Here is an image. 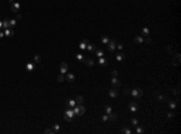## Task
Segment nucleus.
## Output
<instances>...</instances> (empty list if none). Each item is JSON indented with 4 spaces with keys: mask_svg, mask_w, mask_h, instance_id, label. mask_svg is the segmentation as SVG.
Wrapping results in <instances>:
<instances>
[{
    "mask_svg": "<svg viewBox=\"0 0 181 134\" xmlns=\"http://www.w3.org/2000/svg\"><path fill=\"white\" fill-rule=\"evenodd\" d=\"M72 110H74L75 116H82V115L86 112V107H85L82 104H76V105L72 107Z\"/></svg>",
    "mask_w": 181,
    "mask_h": 134,
    "instance_id": "f257e3e1",
    "label": "nucleus"
},
{
    "mask_svg": "<svg viewBox=\"0 0 181 134\" xmlns=\"http://www.w3.org/2000/svg\"><path fill=\"white\" fill-rule=\"evenodd\" d=\"M74 117H75L74 110H72L71 107H68V109L65 110V112H64V120H65L67 122H71Z\"/></svg>",
    "mask_w": 181,
    "mask_h": 134,
    "instance_id": "f03ea898",
    "label": "nucleus"
},
{
    "mask_svg": "<svg viewBox=\"0 0 181 134\" xmlns=\"http://www.w3.org/2000/svg\"><path fill=\"white\" fill-rule=\"evenodd\" d=\"M143 89H140V88H133V89H130V94H132V97H134V98H137V99H139V98H141L143 97Z\"/></svg>",
    "mask_w": 181,
    "mask_h": 134,
    "instance_id": "7ed1b4c3",
    "label": "nucleus"
},
{
    "mask_svg": "<svg viewBox=\"0 0 181 134\" xmlns=\"http://www.w3.org/2000/svg\"><path fill=\"white\" fill-rule=\"evenodd\" d=\"M116 41L115 40H110L109 41V44H108V51L109 52H113L115 50H116Z\"/></svg>",
    "mask_w": 181,
    "mask_h": 134,
    "instance_id": "20e7f679",
    "label": "nucleus"
},
{
    "mask_svg": "<svg viewBox=\"0 0 181 134\" xmlns=\"http://www.w3.org/2000/svg\"><path fill=\"white\" fill-rule=\"evenodd\" d=\"M89 42V40L88 39H82V41L78 44V48L80 50H82V51H85L86 50V47H87V44Z\"/></svg>",
    "mask_w": 181,
    "mask_h": 134,
    "instance_id": "39448f33",
    "label": "nucleus"
},
{
    "mask_svg": "<svg viewBox=\"0 0 181 134\" xmlns=\"http://www.w3.org/2000/svg\"><path fill=\"white\" fill-rule=\"evenodd\" d=\"M19 7H21V4L17 2V1H13V2L11 4V11H12V12H17V11L19 10Z\"/></svg>",
    "mask_w": 181,
    "mask_h": 134,
    "instance_id": "423d86ee",
    "label": "nucleus"
},
{
    "mask_svg": "<svg viewBox=\"0 0 181 134\" xmlns=\"http://www.w3.org/2000/svg\"><path fill=\"white\" fill-rule=\"evenodd\" d=\"M68 69H69V67H68V64L65 63V62H63L62 64H60V68H59V70H60V74H67L68 72Z\"/></svg>",
    "mask_w": 181,
    "mask_h": 134,
    "instance_id": "0eeeda50",
    "label": "nucleus"
},
{
    "mask_svg": "<svg viewBox=\"0 0 181 134\" xmlns=\"http://www.w3.org/2000/svg\"><path fill=\"white\" fill-rule=\"evenodd\" d=\"M138 109H139V105H138L137 103H134V101H130V103H129V110H130L132 112L138 111Z\"/></svg>",
    "mask_w": 181,
    "mask_h": 134,
    "instance_id": "6e6552de",
    "label": "nucleus"
},
{
    "mask_svg": "<svg viewBox=\"0 0 181 134\" xmlns=\"http://www.w3.org/2000/svg\"><path fill=\"white\" fill-rule=\"evenodd\" d=\"M111 85L113 88H117V87H121V82L117 80V77H112L111 79Z\"/></svg>",
    "mask_w": 181,
    "mask_h": 134,
    "instance_id": "1a4fd4ad",
    "label": "nucleus"
},
{
    "mask_svg": "<svg viewBox=\"0 0 181 134\" xmlns=\"http://www.w3.org/2000/svg\"><path fill=\"white\" fill-rule=\"evenodd\" d=\"M109 96H110L111 98H117V97H118L117 89H116V88H110V89H109Z\"/></svg>",
    "mask_w": 181,
    "mask_h": 134,
    "instance_id": "9d476101",
    "label": "nucleus"
},
{
    "mask_svg": "<svg viewBox=\"0 0 181 134\" xmlns=\"http://www.w3.org/2000/svg\"><path fill=\"white\" fill-rule=\"evenodd\" d=\"M83 63H85L87 67H89V68H92L93 65H94V61H93L92 58H85Z\"/></svg>",
    "mask_w": 181,
    "mask_h": 134,
    "instance_id": "9b49d317",
    "label": "nucleus"
},
{
    "mask_svg": "<svg viewBox=\"0 0 181 134\" xmlns=\"http://www.w3.org/2000/svg\"><path fill=\"white\" fill-rule=\"evenodd\" d=\"M4 34H5V37H12L13 36V30L11 28L4 29Z\"/></svg>",
    "mask_w": 181,
    "mask_h": 134,
    "instance_id": "f8f14e48",
    "label": "nucleus"
},
{
    "mask_svg": "<svg viewBox=\"0 0 181 134\" xmlns=\"http://www.w3.org/2000/svg\"><path fill=\"white\" fill-rule=\"evenodd\" d=\"M86 50H87L88 52H94V51L97 50V47H95V45H93V44L88 42V44H87V47H86Z\"/></svg>",
    "mask_w": 181,
    "mask_h": 134,
    "instance_id": "ddd939ff",
    "label": "nucleus"
},
{
    "mask_svg": "<svg viewBox=\"0 0 181 134\" xmlns=\"http://www.w3.org/2000/svg\"><path fill=\"white\" fill-rule=\"evenodd\" d=\"M98 64H99L100 67H105V65H108V61H106V58L100 57V58L98 59Z\"/></svg>",
    "mask_w": 181,
    "mask_h": 134,
    "instance_id": "4468645a",
    "label": "nucleus"
},
{
    "mask_svg": "<svg viewBox=\"0 0 181 134\" xmlns=\"http://www.w3.org/2000/svg\"><path fill=\"white\" fill-rule=\"evenodd\" d=\"M26 69H27V71H33L35 69V64L33 62H28L27 65H26Z\"/></svg>",
    "mask_w": 181,
    "mask_h": 134,
    "instance_id": "2eb2a0df",
    "label": "nucleus"
},
{
    "mask_svg": "<svg viewBox=\"0 0 181 134\" xmlns=\"http://www.w3.org/2000/svg\"><path fill=\"white\" fill-rule=\"evenodd\" d=\"M65 80H68L69 82H74V81H75V75H74V74H71V72H67Z\"/></svg>",
    "mask_w": 181,
    "mask_h": 134,
    "instance_id": "dca6fc26",
    "label": "nucleus"
},
{
    "mask_svg": "<svg viewBox=\"0 0 181 134\" xmlns=\"http://www.w3.org/2000/svg\"><path fill=\"white\" fill-rule=\"evenodd\" d=\"M173 64H174L175 67H178V65L180 64V54H179V53L175 54V58L173 59Z\"/></svg>",
    "mask_w": 181,
    "mask_h": 134,
    "instance_id": "f3484780",
    "label": "nucleus"
},
{
    "mask_svg": "<svg viewBox=\"0 0 181 134\" xmlns=\"http://www.w3.org/2000/svg\"><path fill=\"white\" fill-rule=\"evenodd\" d=\"M7 28H10V19L5 18L2 21V29H7Z\"/></svg>",
    "mask_w": 181,
    "mask_h": 134,
    "instance_id": "a211bd4d",
    "label": "nucleus"
},
{
    "mask_svg": "<svg viewBox=\"0 0 181 134\" xmlns=\"http://www.w3.org/2000/svg\"><path fill=\"white\" fill-rule=\"evenodd\" d=\"M124 58H126V54H123V53H117L116 54V61L117 62H122Z\"/></svg>",
    "mask_w": 181,
    "mask_h": 134,
    "instance_id": "6ab92c4d",
    "label": "nucleus"
},
{
    "mask_svg": "<svg viewBox=\"0 0 181 134\" xmlns=\"http://www.w3.org/2000/svg\"><path fill=\"white\" fill-rule=\"evenodd\" d=\"M143 42H144V37H143V36H137V37L134 39V44L140 45V44H143Z\"/></svg>",
    "mask_w": 181,
    "mask_h": 134,
    "instance_id": "aec40b11",
    "label": "nucleus"
},
{
    "mask_svg": "<svg viewBox=\"0 0 181 134\" xmlns=\"http://www.w3.org/2000/svg\"><path fill=\"white\" fill-rule=\"evenodd\" d=\"M75 58H76L77 61H80V62H83L86 57H85L82 53H76V54H75Z\"/></svg>",
    "mask_w": 181,
    "mask_h": 134,
    "instance_id": "412c9836",
    "label": "nucleus"
},
{
    "mask_svg": "<svg viewBox=\"0 0 181 134\" xmlns=\"http://www.w3.org/2000/svg\"><path fill=\"white\" fill-rule=\"evenodd\" d=\"M67 105H68V107H74L75 105H76V101H75V99H69V100L67 101Z\"/></svg>",
    "mask_w": 181,
    "mask_h": 134,
    "instance_id": "4be33fe9",
    "label": "nucleus"
},
{
    "mask_svg": "<svg viewBox=\"0 0 181 134\" xmlns=\"http://www.w3.org/2000/svg\"><path fill=\"white\" fill-rule=\"evenodd\" d=\"M94 53H95V56H97L98 58L104 57V51H103V50H95V51H94Z\"/></svg>",
    "mask_w": 181,
    "mask_h": 134,
    "instance_id": "5701e85b",
    "label": "nucleus"
},
{
    "mask_svg": "<svg viewBox=\"0 0 181 134\" xmlns=\"http://www.w3.org/2000/svg\"><path fill=\"white\" fill-rule=\"evenodd\" d=\"M16 26H17V19H10V28L13 29L16 28Z\"/></svg>",
    "mask_w": 181,
    "mask_h": 134,
    "instance_id": "b1692460",
    "label": "nucleus"
},
{
    "mask_svg": "<svg viewBox=\"0 0 181 134\" xmlns=\"http://www.w3.org/2000/svg\"><path fill=\"white\" fill-rule=\"evenodd\" d=\"M109 41H110V37H109L108 35H104V36H102V42H103V44L108 45Z\"/></svg>",
    "mask_w": 181,
    "mask_h": 134,
    "instance_id": "393cba45",
    "label": "nucleus"
},
{
    "mask_svg": "<svg viewBox=\"0 0 181 134\" xmlns=\"http://www.w3.org/2000/svg\"><path fill=\"white\" fill-rule=\"evenodd\" d=\"M75 101H76V104H82L83 103V97L82 96H77L75 98Z\"/></svg>",
    "mask_w": 181,
    "mask_h": 134,
    "instance_id": "a878e982",
    "label": "nucleus"
},
{
    "mask_svg": "<svg viewBox=\"0 0 181 134\" xmlns=\"http://www.w3.org/2000/svg\"><path fill=\"white\" fill-rule=\"evenodd\" d=\"M60 131V126L59 125H53V133H58Z\"/></svg>",
    "mask_w": 181,
    "mask_h": 134,
    "instance_id": "bb28decb",
    "label": "nucleus"
},
{
    "mask_svg": "<svg viewBox=\"0 0 181 134\" xmlns=\"http://www.w3.org/2000/svg\"><path fill=\"white\" fill-rule=\"evenodd\" d=\"M141 33H143V35H145V36H147V35L150 34V29L145 27V28H143V29H141Z\"/></svg>",
    "mask_w": 181,
    "mask_h": 134,
    "instance_id": "cd10ccee",
    "label": "nucleus"
},
{
    "mask_svg": "<svg viewBox=\"0 0 181 134\" xmlns=\"http://www.w3.org/2000/svg\"><path fill=\"white\" fill-rule=\"evenodd\" d=\"M116 118H117V115H116V114H112V112H111V114H109V120L115 121Z\"/></svg>",
    "mask_w": 181,
    "mask_h": 134,
    "instance_id": "c85d7f7f",
    "label": "nucleus"
},
{
    "mask_svg": "<svg viewBox=\"0 0 181 134\" xmlns=\"http://www.w3.org/2000/svg\"><path fill=\"white\" fill-rule=\"evenodd\" d=\"M130 122H132V126H134V127H137V126H138V125H139V121H138V120H137V118H135V117H133V118H132V121H130Z\"/></svg>",
    "mask_w": 181,
    "mask_h": 134,
    "instance_id": "c756f323",
    "label": "nucleus"
},
{
    "mask_svg": "<svg viewBox=\"0 0 181 134\" xmlns=\"http://www.w3.org/2000/svg\"><path fill=\"white\" fill-rule=\"evenodd\" d=\"M105 112H106V114H111V112H112V107H111V106H110V105H106V106H105Z\"/></svg>",
    "mask_w": 181,
    "mask_h": 134,
    "instance_id": "7c9ffc66",
    "label": "nucleus"
},
{
    "mask_svg": "<svg viewBox=\"0 0 181 134\" xmlns=\"http://www.w3.org/2000/svg\"><path fill=\"white\" fill-rule=\"evenodd\" d=\"M116 47H117V50H120V51H122V50L124 48V46H123V44H122V42L116 44Z\"/></svg>",
    "mask_w": 181,
    "mask_h": 134,
    "instance_id": "2f4dec72",
    "label": "nucleus"
},
{
    "mask_svg": "<svg viewBox=\"0 0 181 134\" xmlns=\"http://www.w3.org/2000/svg\"><path fill=\"white\" fill-rule=\"evenodd\" d=\"M175 107H176V103H174V101H169V109L174 110Z\"/></svg>",
    "mask_w": 181,
    "mask_h": 134,
    "instance_id": "473e14b6",
    "label": "nucleus"
},
{
    "mask_svg": "<svg viewBox=\"0 0 181 134\" xmlns=\"http://www.w3.org/2000/svg\"><path fill=\"white\" fill-rule=\"evenodd\" d=\"M33 59H34V62H35V63H40V61H41V57H40L39 54H35Z\"/></svg>",
    "mask_w": 181,
    "mask_h": 134,
    "instance_id": "72a5a7b5",
    "label": "nucleus"
},
{
    "mask_svg": "<svg viewBox=\"0 0 181 134\" xmlns=\"http://www.w3.org/2000/svg\"><path fill=\"white\" fill-rule=\"evenodd\" d=\"M65 80V76L63 75V74H59V76H58V82H63Z\"/></svg>",
    "mask_w": 181,
    "mask_h": 134,
    "instance_id": "f704fd0d",
    "label": "nucleus"
},
{
    "mask_svg": "<svg viewBox=\"0 0 181 134\" xmlns=\"http://www.w3.org/2000/svg\"><path fill=\"white\" fill-rule=\"evenodd\" d=\"M121 132H122V133H124V134H132V131H130L129 128H123Z\"/></svg>",
    "mask_w": 181,
    "mask_h": 134,
    "instance_id": "c9c22d12",
    "label": "nucleus"
},
{
    "mask_svg": "<svg viewBox=\"0 0 181 134\" xmlns=\"http://www.w3.org/2000/svg\"><path fill=\"white\" fill-rule=\"evenodd\" d=\"M135 132H137L138 134H143V133H144V129H143L141 127H138V126H137V129H135Z\"/></svg>",
    "mask_w": 181,
    "mask_h": 134,
    "instance_id": "e433bc0d",
    "label": "nucleus"
},
{
    "mask_svg": "<svg viewBox=\"0 0 181 134\" xmlns=\"http://www.w3.org/2000/svg\"><path fill=\"white\" fill-rule=\"evenodd\" d=\"M144 42H146V44H150V42H151V37H150L148 35H147V36H145Z\"/></svg>",
    "mask_w": 181,
    "mask_h": 134,
    "instance_id": "4c0bfd02",
    "label": "nucleus"
},
{
    "mask_svg": "<svg viewBox=\"0 0 181 134\" xmlns=\"http://www.w3.org/2000/svg\"><path fill=\"white\" fill-rule=\"evenodd\" d=\"M167 116H168V118H173V117L175 116V114H174L173 111H170V112H168V115H167Z\"/></svg>",
    "mask_w": 181,
    "mask_h": 134,
    "instance_id": "58836bf2",
    "label": "nucleus"
},
{
    "mask_svg": "<svg viewBox=\"0 0 181 134\" xmlns=\"http://www.w3.org/2000/svg\"><path fill=\"white\" fill-rule=\"evenodd\" d=\"M111 75H112V77H117V75H118V71H117V70H113V71L111 72Z\"/></svg>",
    "mask_w": 181,
    "mask_h": 134,
    "instance_id": "ea45409f",
    "label": "nucleus"
},
{
    "mask_svg": "<svg viewBox=\"0 0 181 134\" xmlns=\"http://www.w3.org/2000/svg\"><path fill=\"white\" fill-rule=\"evenodd\" d=\"M157 98H158V99H159L161 101L165 100V97H164V96H162V94H158V97H157Z\"/></svg>",
    "mask_w": 181,
    "mask_h": 134,
    "instance_id": "a19ab883",
    "label": "nucleus"
},
{
    "mask_svg": "<svg viewBox=\"0 0 181 134\" xmlns=\"http://www.w3.org/2000/svg\"><path fill=\"white\" fill-rule=\"evenodd\" d=\"M45 133L46 134H54L53 133V129H50V128H47V129L45 131Z\"/></svg>",
    "mask_w": 181,
    "mask_h": 134,
    "instance_id": "79ce46f5",
    "label": "nucleus"
},
{
    "mask_svg": "<svg viewBox=\"0 0 181 134\" xmlns=\"http://www.w3.org/2000/svg\"><path fill=\"white\" fill-rule=\"evenodd\" d=\"M102 120H103L104 122H105V121H109V115H108V114H106V115H104V116L102 117Z\"/></svg>",
    "mask_w": 181,
    "mask_h": 134,
    "instance_id": "37998d69",
    "label": "nucleus"
},
{
    "mask_svg": "<svg viewBox=\"0 0 181 134\" xmlns=\"http://www.w3.org/2000/svg\"><path fill=\"white\" fill-rule=\"evenodd\" d=\"M123 94H130V89H124L123 91Z\"/></svg>",
    "mask_w": 181,
    "mask_h": 134,
    "instance_id": "c03bdc74",
    "label": "nucleus"
},
{
    "mask_svg": "<svg viewBox=\"0 0 181 134\" xmlns=\"http://www.w3.org/2000/svg\"><path fill=\"white\" fill-rule=\"evenodd\" d=\"M173 93H174V94H176V96H179V88H176V89H173Z\"/></svg>",
    "mask_w": 181,
    "mask_h": 134,
    "instance_id": "a18cd8bd",
    "label": "nucleus"
},
{
    "mask_svg": "<svg viewBox=\"0 0 181 134\" xmlns=\"http://www.w3.org/2000/svg\"><path fill=\"white\" fill-rule=\"evenodd\" d=\"M16 19H22V15H21V13H17V16H16Z\"/></svg>",
    "mask_w": 181,
    "mask_h": 134,
    "instance_id": "49530a36",
    "label": "nucleus"
},
{
    "mask_svg": "<svg viewBox=\"0 0 181 134\" xmlns=\"http://www.w3.org/2000/svg\"><path fill=\"white\" fill-rule=\"evenodd\" d=\"M2 37H5V34H4V32L0 30V39H2Z\"/></svg>",
    "mask_w": 181,
    "mask_h": 134,
    "instance_id": "de8ad7c7",
    "label": "nucleus"
},
{
    "mask_svg": "<svg viewBox=\"0 0 181 134\" xmlns=\"http://www.w3.org/2000/svg\"><path fill=\"white\" fill-rule=\"evenodd\" d=\"M172 48H173V47H172V46H169V47H168V52L173 53V50H172Z\"/></svg>",
    "mask_w": 181,
    "mask_h": 134,
    "instance_id": "09e8293b",
    "label": "nucleus"
},
{
    "mask_svg": "<svg viewBox=\"0 0 181 134\" xmlns=\"http://www.w3.org/2000/svg\"><path fill=\"white\" fill-rule=\"evenodd\" d=\"M0 29H2V21H0Z\"/></svg>",
    "mask_w": 181,
    "mask_h": 134,
    "instance_id": "8fccbe9b",
    "label": "nucleus"
},
{
    "mask_svg": "<svg viewBox=\"0 0 181 134\" xmlns=\"http://www.w3.org/2000/svg\"><path fill=\"white\" fill-rule=\"evenodd\" d=\"M9 1H10V2H13V0H9Z\"/></svg>",
    "mask_w": 181,
    "mask_h": 134,
    "instance_id": "3c124183",
    "label": "nucleus"
}]
</instances>
